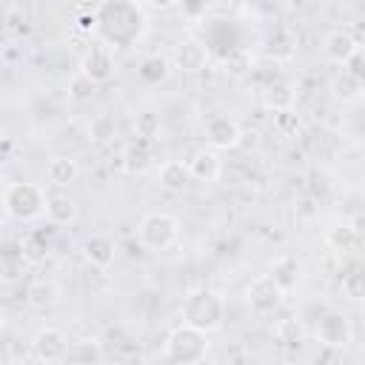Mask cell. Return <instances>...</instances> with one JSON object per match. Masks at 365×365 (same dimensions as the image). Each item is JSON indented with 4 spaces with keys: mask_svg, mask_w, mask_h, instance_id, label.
<instances>
[{
    "mask_svg": "<svg viewBox=\"0 0 365 365\" xmlns=\"http://www.w3.org/2000/svg\"><path fill=\"white\" fill-rule=\"evenodd\" d=\"M145 14L134 0H106L97 11V31L114 48L134 46L145 31Z\"/></svg>",
    "mask_w": 365,
    "mask_h": 365,
    "instance_id": "1",
    "label": "cell"
},
{
    "mask_svg": "<svg viewBox=\"0 0 365 365\" xmlns=\"http://www.w3.org/2000/svg\"><path fill=\"white\" fill-rule=\"evenodd\" d=\"M182 317H185V322H191L202 331H217L225 319V299L211 288H197L185 297Z\"/></svg>",
    "mask_w": 365,
    "mask_h": 365,
    "instance_id": "2",
    "label": "cell"
},
{
    "mask_svg": "<svg viewBox=\"0 0 365 365\" xmlns=\"http://www.w3.org/2000/svg\"><path fill=\"white\" fill-rule=\"evenodd\" d=\"M208 331L185 322L180 328H174L168 334L165 342V359L168 362H180V365H191V362H202L208 354Z\"/></svg>",
    "mask_w": 365,
    "mask_h": 365,
    "instance_id": "3",
    "label": "cell"
},
{
    "mask_svg": "<svg viewBox=\"0 0 365 365\" xmlns=\"http://www.w3.org/2000/svg\"><path fill=\"white\" fill-rule=\"evenodd\" d=\"M46 194L40 185L34 182H11L6 185L3 191V205H6V214L20 220V222H31L37 220L43 211H46Z\"/></svg>",
    "mask_w": 365,
    "mask_h": 365,
    "instance_id": "4",
    "label": "cell"
},
{
    "mask_svg": "<svg viewBox=\"0 0 365 365\" xmlns=\"http://www.w3.org/2000/svg\"><path fill=\"white\" fill-rule=\"evenodd\" d=\"M137 237H140V245L148 248V251H168L180 237V222H177L174 214L151 211L140 220Z\"/></svg>",
    "mask_w": 365,
    "mask_h": 365,
    "instance_id": "5",
    "label": "cell"
},
{
    "mask_svg": "<svg viewBox=\"0 0 365 365\" xmlns=\"http://www.w3.org/2000/svg\"><path fill=\"white\" fill-rule=\"evenodd\" d=\"M282 297H285V288H282L271 274H262V277H257V279L248 285V305H251L254 314L268 317V314L279 311Z\"/></svg>",
    "mask_w": 365,
    "mask_h": 365,
    "instance_id": "6",
    "label": "cell"
},
{
    "mask_svg": "<svg viewBox=\"0 0 365 365\" xmlns=\"http://www.w3.org/2000/svg\"><path fill=\"white\" fill-rule=\"evenodd\" d=\"M354 336L351 319L342 311H328L325 317H319L317 322V339L322 348H345Z\"/></svg>",
    "mask_w": 365,
    "mask_h": 365,
    "instance_id": "7",
    "label": "cell"
},
{
    "mask_svg": "<svg viewBox=\"0 0 365 365\" xmlns=\"http://www.w3.org/2000/svg\"><path fill=\"white\" fill-rule=\"evenodd\" d=\"M80 74H83L86 80H91V86L111 80V74H114L111 46H108V43H94V46H88V51L83 54V63H80Z\"/></svg>",
    "mask_w": 365,
    "mask_h": 365,
    "instance_id": "8",
    "label": "cell"
},
{
    "mask_svg": "<svg viewBox=\"0 0 365 365\" xmlns=\"http://www.w3.org/2000/svg\"><path fill=\"white\" fill-rule=\"evenodd\" d=\"M202 128H205V140L211 143V148H237L242 140L240 123L228 114H211Z\"/></svg>",
    "mask_w": 365,
    "mask_h": 365,
    "instance_id": "9",
    "label": "cell"
},
{
    "mask_svg": "<svg viewBox=\"0 0 365 365\" xmlns=\"http://www.w3.org/2000/svg\"><path fill=\"white\" fill-rule=\"evenodd\" d=\"M31 351L37 362H63L68 354V339L60 328H43L31 339Z\"/></svg>",
    "mask_w": 365,
    "mask_h": 365,
    "instance_id": "10",
    "label": "cell"
},
{
    "mask_svg": "<svg viewBox=\"0 0 365 365\" xmlns=\"http://www.w3.org/2000/svg\"><path fill=\"white\" fill-rule=\"evenodd\" d=\"M322 48H325V57H328V60L345 66V63H351V60L356 57L359 43H356V37H354L348 29H334V31L325 34Z\"/></svg>",
    "mask_w": 365,
    "mask_h": 365,
    "instance_id": "11",
    "label": "cell"
},
{
    "mask_svg": "<svg viewBox=\"0 0 365 365\" xmlns=\"http://www.w3.org/2000/svg\"><path fill=\"white\" fill-rule=\"evenodd\" d=\"M205 63H208V46H205V43L188 37V40H182V43L174 46V66H177L180 71L197 74V71L205 68Z\"/></svg>",
    "mask_w": 365,
    "mask_h": 365,
    "instance_id": "12",
    "label": "cell"
},
{
    "mask_svg": "<svg viewBox=\"0 0 365 365\" xmlns=\"http://www.w3.org/2000/svg\"><path fill=\"white\" fill-rule=\"evenodd\" d=\"M83 254H86L88 265H94V268L103 271V268H108V265L114 262L117 245H114V240L106 237V234H91V237H86V242H83Z\"/></svg>",
    "mask_w": 365,
    "mask_h": 365,
    "instance_id": "13",
    "label": "cell"
},
{
    "mask_svg": "<svg viewBox=\"0 0 365 365\" xmlns=\"http://www.w3.org/2000/svg\"><path fill=\"white\" fill-rule=\"evenodd\" d=\"M188 165H191L194 180H200V182H217L222 174V160H220L217 148H200L188 160Z\"/></svg>",
    "mask_w": 365,
    "mask_h": 365,
    "instance_id": "14",
    "label": "cell"
},
{
    "mask_svg": "<svg viewBox=\"0 0 365 365\" xmlns=\"http://www.w3.org/2000/svg\"><path fill=\"white\" fill-rule=\"evenodd\" d=\"M46 177H48L51 185L66 188V185H71V182L80 177V165H77L74 157H68V154H57V157L48 160V165H46Z\"/></svg>",
    "mask_w": 365,
    "mask_h": 365,
    "instance_id": "15",
    "label": "cell"
},
{
    "mask_svg": "<svg viewBox=\"0 0 365 365\" xmlns=\"http://www.w3.org/2000/svg\"><path fill=\"white\" fill-rule=\"evenodd\" d=\"M328 245L345 254H359V248L365 245V237L351 225V222H339L328 231Z\"/></svg>",
    "mask_w": 365,
    "mask_h": 365,
    "instance_id": "16",
    "label": "cell"
},
{
    "mask_svg": "<svg viewBox=\"0 0 365 365\" xmlns=\"http://www.w3.org/2000/svg\"><path fill=\"white\" fill-rule=\"evenodd\" d=\"M191 180H194L191 165L182 163V160H168V163H163V168H160V185L168 188V191H182Z\"/></svg>",
    "mask_w": 365,
    "mask_h": 365,
    "instance_id": "17",
    "label": "cell"
},
{
    "mask_svg": "<svg viewBox=\"0 0 365 365\" xmlns=\"http://www.w3.org/2000/svg\"><path fill=\"white\" fill-rule=\"evenodd\" d=\"M271 277H274L285 291H291V288L299 282V277H302V265H299V259H297L294 254H282V257L274 259Z\"/></svg>",
    "mask_w": 365,
    "mask_h": 365,
    "instance_id": "18",
    "label": "cell"
},
{
    "mask_svg": "<svg viewBox=\"0 0 365 365\" xmlns=\"http://www.w3.org/2000/svg\"><path fill=\"white\" fill-rule=\"evenodd\" d=\"M46 217L51 220V225H68L77 220V205L66 194H51L46 200Z\"/></svg>",
    "mask_w": 365,
    "mask_h": 365,
    "instance_id": "19",
    "label": "cell"
},
{
    "mask_svg": "<svg viewBox=\"0 0 365 365\" xmlns=\"http://www.w3.org/2000/svg\"><path fill=\"white\" fill-rule=\"evenodd\" d=\"M331 91H334L336 100L351 103V100H356V97L362 94V80H359L351 68H342L339 74H334V80H331Z\"/></svg>",
    "mask_w": 365,
    "mask_h": 365,
    "instance_id": "20",
    "label": "cell"
},
{
    "mask_svg": "<svg viewBox=\"0 0 365 365\" xmlns=\"http://www.w3.org/2000/svg\"><path fill=\"white\" fill-rule=\"evenodd\" d=\"M265 106L274 108V111L294 108V86H291L288 80H274V83L265 88Z\"/></svg>",
    "mask_w": 365,
    "mask_h": 365,
    "instance_id": "21",
    "label": "cell"
},
{
    "mask_svg": "<svg viewBox=\"0 0 365 365\" xmlns=\"http://www.w3.org/2000/svg\"><path fill=\"white\" fill-rule=\"evenodd\" d=\"M137 74H140V80H143V83H151V86H157V83H163V80L171 74V66H168V60H165V57H160V54H151V57H145V60L140 63Z\"/></svg>",
    "mask_w": 365,
    "mask_h": 365,
    "instance_id": "22",
    "label": "cell"
},
{
    "mask_svg": "<svg viewBox=\"0 0 365 365\" xmlns=\"http://www.w3.org/2000/svg\"><path fill=\"white\" fill-rule=\"evenodd\" d=\"M54 299H57V288H54L51 282H46V279L31 282V285H29V291H26V302H29L31 308H37V311H43V308L54 305Z\"/></svg>",
    "mask_w": 365,
    "mask_h": 365,
    "instance_id": "23",
    "label": "cell"
},
{
    "mask_svg": "<svg viewBox=\"0 0 365 365\" xmlns=\"http://www.w3.org/2000/svg\"><path fill=\"white\" fill-rule=\"evenodd\" d=\"M274 336H277V342H279L282 348H294V345H299V342H302L305 328H302V322H299V319L288 317V319H279V322H277Z\"/></svg>",
    "mask_w": 365,
    "mask_h": 365,
    "instance_id": "24",
    "label": "cell"
},
{
    "mask_svg": "<svg viewBox=\"0 0 365 365\" xmlns=\"http://www.w3.org/2000/svg\"><path fill=\"white\" fill-rule=\"evenodd\" d=\"M66 359L68 362H86V365H91V362H100L103 359V348L94 339H80V342H71L68 345Z\"/></svg>",
    "mask_w": 365,
    "mask_h": 365,
    "instance_id": "25",
    "label": "cell"
},
{
    "mask_svg": "<svg viewBox=\"0 0 365 365\" xmlns=\"http://www.w3.org/2000/svg\"><path fill=\"white\" fill-rule=\"evenodd\" d=\"M26 262H29V259L23 257V251H20V254L6 251L3 259H0V277H3V282H6V285L20 282V279H23V271H26Z\"/></svg>",
    "mask_w": 365,
    "mask_h": 365,
    "instance_id": "26",
    "label": "cell"
},
{
    "mask_svg": "<svg viewBox=\"0 0 365 365\" xmlns=\"http://www.w3.org/2000/svg\"><path fill=\"white\" fill-rule=\"evenodd\" d=\"M342 291L351 299H365V265H351L342 274Z\"/></svg>",
    "mask_w": 365,
    "mask_h": 365,
    "instance_id": "27",
    "label": "cell"
},
{
    "mask_svg": "<svg viewBox=\"0 0 365 365\" xmlns=\"http://www.w3.org/2000/svg\"><path fill=\"white\" fill-rule=\"evenodd\" d=\"M88 134H91V140H94V143H111V140L117 137L114 117H108V114L94 117V120H91V125H88Z\"/></svg>",
    "mask_w": 365,
    "mask_h": 365,
    "instance_id": "28",
    "label": "cell"
},
{
    "mask_svg": "<svg viewBox=\"0 0 365 365\" xmlns=\"http://www.w3.org/2000/svg\"><path fill=\"white\" fill-rule=\"evenodd\" d=\"M20 251H23V257L29 262H40L46 257V251H48V242L40 234H29L26 240H20Z\"/></svg>",
    "mask_w": 365,
    "mask_h": 365,
    "instance_id": "29",
    "label": "cell"
},
{
    "mask_svg": "<svg viewBox=\"0 0 365 365\" xmlns=\"http://www.w3.org/2000/svg\"><path fill=\"white\" fill-rule=\"evenodd\" d=\"M134 128H137V137H143V140H154V137L160 134V117L151 114V111H143V114H137Z\"/></svg>",
    "mask_w": 365,
    "mask_h": 365,
    "instance_id": "30",
    "label": "cell"
},
{
    "mask_svg": "<svg viewBox=\"0 0 365 365\" xmlns=\"http://www.w3.org/2000/svg\"><path fill=\"white\" fill-rule=\"evenodd\" d=\"M274 128L279 134H297L299 128V114L294 108H282V111H274Z\"/></svg>",
    "mask_w": 365,
    "mask_h": 365,
    "instance_id": "31",
    "label": "cell"
},
{
    "mask_svg": "<svg viewBox=\"0 0 365 365\" xmlns=\"http://www.w3.org/2000/svg\"><path fill=\"white\" fill-rule=\"evenodd\" d=\"M214 3H217V0H180V9H182L185 17L200 20V17H205V11H208Z\"/></svg>",
    "mask_w": 365,
    "mask_h": 365,
    "instance_id": "32",
    "label": "cell"
},
{
    "mask_svg": "<svg viewBox=\"0 0 365 365\" xmlns=\"http://www.w3.org/2000/svg\"><path fill=\"white\" fill-rule=\"evenodd\" d=\"M148 163H151V154H148V148H145V145H140V151H137V148H131V151H128V168L143 171Z\"/></svg>",
    "mask_w": 365,
    "mask_h": 365,
    "instance_id": "33",
    "label": "cell"
},
{
    "mask_svg": "<svg viewBox=\"0 0 365 365\" xmlns=\"http://www.w3.org/2000/svg\"><path fill=\"white\" fill-rule=\"evenodd\" d=\"M311 191H314V197H328V191H331V185H328V177L325 174H311Z\"/></svg>",
    "mask_w": 365,
    "mask_h": 365,
    "instance_id": "34",
    "label": "cell"
},
{
    "mask_svg": "<svg viewBox=\"0 0 365 365\" xmlns=\"http://www.w3.org/2000/svg\"><path fill=\"white\" fill-rule=\"evenodd\" d=\"M351 225L365 237V211H359V214H354V220H351Z\"/></svg>",
    "mask_w": 365,
    "mask_h": 365,
    "instance_id": "35",
    "label": "cell"
},
{
    "mask_svg": "<svg viewBox=\"0 0 365 365\" xmlns=\"http://www.w3.org/2000/svg\"><path fill=\"white\" fill-rule=\"evenodd\" d=\"M148 6H154V9H171V6H177L180 0H145Z\"/></svg>",
    "mask_w": 365,
    "mask_h": 365,
    "instance_id": "36",
    "label": "cell"
},
{
    "mask_svg": "<svg viewBox=\"0 0 365 365\" xmlns=\"http://www.w3.org/2000/svg\"><path fill=\"white\" fill-rule=\"evenodd\" d=\"M268 3H279V0H268Z\"/></svg>",
    "mask_w": 365,
    "mask_h": 365,
    "instance_id": "37",
    "label": "cell"
},
{
    "mask_svg": "<svg viewBox=\"0 0 365 365\" xmlns=\"http://www.w3.org/2000/svg\"><path fill=\"white\" fill-rule=\"evenodd\" d=\"M354 3H359V0H354Z\"/></svg>",
    "mask_w": 365,
    "mask_h": 365,
    "instance_id": "38",
    "label": "cell"
}]
</instances>
